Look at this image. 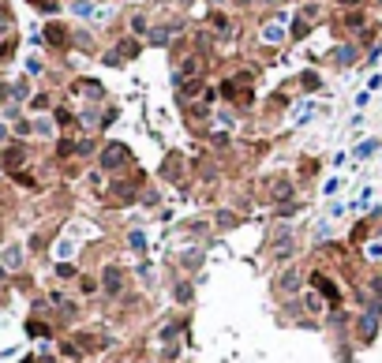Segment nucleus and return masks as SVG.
I'll list each match as a JSON object with an SVG mask.
<instances>
[{
  "instance_id": "nucleus-1",
  "label": "nucleus",
  "mask_w": 382,
  "mask_h": 363,
  "mask_svg": "<svg viewBox=\"0 0 382 363\" xmlns=\"http://www.w3.org/2000/svg\"><path fill=\"white\" fill-rule=\"evenodd\" d=\"M273 288H277V292H296V288H300V270H296V266H292V270H285Z\"/></svg>"
},
{
  "instance_id": "nucleus-2",
  "label": "nucleus",
  "mask_w": 382,
  "mask_h": 363,
  "mask_svg": "<svg viewBox=\"0 0 382 363\" xmlns=\"http://www.w3.org/2000/svg\"><path fill=\"white\" fill-rule=\"evenodd\" d=\"M102 161H105V165H120V161H127V150H124V146H109Z\"/></svg>"
},
{
  "instance_id": "nucleus-3",
  "label": "nucleus",
  "mask_w": 382,
  "mask_h": 363,
  "mask_svg": "<svg viewBox=\"0 0 382 363\" xmlns=\"http://www.w3.org/2000/svg\"><path fill=\"white\" fill-rule=\"evenodd\" d=\"M105 288H109V292H116V288H120V270H116V266L105 270Z\"/></svg>"
},
{
  "instance_id": "nucleus-4",
  "label": "nucleus",
  "mask_w": 382,
  "mask_h": 363,
  "mask_svg": "<svg viewBox=\"0 0 382 363\" xmlns=\"http://www.w3.org/2000/svg\"><path fill=\"white\" fill-rule=\"evenodd\" d=\"M19 259H23V255H19V247H8V251H4V266H8V270H15Z\"/></svg>"
},
{
  "instance_id": "nucleus-5",
  "label": "nucleus",
  "mask_w": 382,
  "mask_h": 363,
  "mask_svg": "<svg viewBox=\"0 0 382 363\" xmlns=\"http://www.w3.org/2000/svg\"><path fill=\"white\" fill-rule=\"evenodd\" d=\"M19 161H23V150H19V146H15V150H8V154H4V165H19Z\"/></svg>"
},
{
  "instance_id": "nucleus-6",
  "label": "nucleus",
  "mask_w": 382,
  "mask_h": 363,
  "mask_svg": "<svg viewBox=\"0 0 382 363\" xmlns=\"http://www.w3.org/2000/svg\"><path fill=\"white\" fill-rule=\"evenodd\" d=\"M49 42H53V45L64 42V30H60V26H49Z\"/></svg>"
},
{
  "instance_id": "nucleus-7",
  "label": "nucleus",
  "mask_w": 382,
  "mask_h": 363,
  "mask_svg": "<svg viewBox=\"0 0 382 363\" xmlns=\"http://www.w3.org/2000/svg\"><path fill=\"white\" fill-rule=\"evenodd\" d=\"M34 4H42L45 11H53V0H34Z\"/></svg>"
},
{
  "instance_id": "nucleus-8",
  "label": "nucleus",
  "mask_w": 382,
  "mask_h": 363,
  "mask_svg": "<svg viewBox=\"0 0 382 363\" xmlns=\"http://www.w3.org/2000/svg\"><path fill=\"white\" fill-rule=\"evenodd\" d=\"M375 292H379V296H382V281H375Z\"/></svg>"
},
{
  "instance_id": "nucleus-9",
  "label": "nucleus",
  "mask_w": 382,
  "mask_h": 363,
  "mask_svg": "<svg viewBox=\"0 0 382 363\" xmlns=\"http://www.w3.org/2000/svg\"><path fill=\"white\" fill-rule=\"evenodd\" d=\"M26 363H34V360H26Z\"/></svg>"
}]
</instances>
